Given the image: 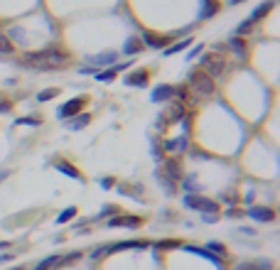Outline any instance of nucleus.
<instances>
[{
  "instance_id": "1",
  "label": "nucleus",
  "mask_w": 280,
  "mask_h": 270,
  "mask_svg": "<svg viewBox=\"0 0 280 270\" xmlns=\"http://www.w3.org/2000/svg\"><path fill=\"white\" fill-rule=\"evenodd\" d=\"M182 204H184V209L199 211V214H219V202H214L209 197H202V194H184Z\"/></svg>"
},
{
  "instance_id": "2",
  "label": "nucleus",
  "mask_w": 280,
  "mask_h": 270,
  "mask_svg": "<svg viewBox=\"0 0 280 270\" xmlns=\"http://www.w3.org/2000/svg\"><path fill=\"white\" fill-rule=\"evenodd\" d=\"M187 81L194 86L196 93H202V96H209V93H214L216 89V84H214V79L204 71V69H196V71H190L187 74Z\"/></svg>"
},
{
  "instance_id": "3",
  "label": "nucleus",
  "mask_w": 280,
  "mask_h": 270,
  "mask_svg": "<svg viewBox=\"0 0 280 270\" xmlns=\"http://www.w3.org/2000/svg\"><path fill=\"white\" fill-rule=\"evenodd\" d=\"M113 64H118V52H113V49L98 52V54H86V66H94V69H111Z\"/></svg>"
},
{
  "instance_id": "4",
  "label": "nucleus",
  "mask_w": 280,
  "mask_h": 270,
  "mask_svg": "<svg viewBox=\"0 0 280 270\" xmlns=\"http://www.w3.org/2000/svg\"><path fill=\"white\" fill-rule=\"evenodd\" d=\"M142 219L136 214H116L106 221V229H140Z\"/></svg>"
},
{
  "instance_id": "5",
  "label": "nucleus",
  "mask_w": 280,
  "mask_h": 270,
  "mask_svg": "<svg viewBox=\"0 0 280 270\" xmlns=\"http://www.w3.org/2000/svg\"><path fill=\"white\" fill-rule=\"evenodd\" d=\"M123 84L130 89H145L150 84V71L148 69H130L123 74Z\"/></svg>"
},
{
  "instance_id": "6",
  "label": "nucleus",
  "mask_w": 280,
  "mask_h": 270,
  "mask_svg": "<svg viewBox=\"0 0 280 270\" xmlns=\"http://www.w3.org/2000/svg\"><path fill=\"white\" fill-rule=\"evenodd\" d=\"M86 103L84 96H76V98H72V101H66V103H62L59 108H56V118L59 120H69L74 118L76 113H82V106Z\"/></svg>"
},
{
  "instance_id": "7",
  "label": "nucleus",
  "mask_w": 280,
  "mask_h": 270,
  "mask_svg": "<svg viewBox=\"0 0 280 270\" xmlns=\"http://www.w3.org/2000/svg\"><path fill=\"white\" fill-rule=\"evenodd\" d=\"M246 216L253 219L256 224H273L276 221V211L270 209V207H256V204H251L248 211H246Z\"/></svg>"
},
{
  "instance_id": "8",
  "label": "nucleus",
  "mask_w": 280,
  "mask_h": 270,
  "mask_svg": "<svg viewBox=\"0 0 280 270\" xmlns=\"http://www.w3.org/2000/svg\"><path fill=\"white\" fill-rule=\"evenodd\" d=\"M150 101L152 103H172L174 101V86L172 84H158L150 91Z\"/></svg>"
},
{
  "instance_id": "9",
  "label": "nucleus",
  "mask_w": 280,
  "mask_h": 270,
  "mask_svg": "<svg viewBox=\"0 0 280 270\" xmlns=\"http://www.w3.org/2000/svg\"><path fill=\"white\" fill-rule=\"evenodd\" d=\"M140 39H142V44L145 47H150V49H165L170 44V37L168 34H155V32L145 30L140 34Z\"/></svg>"
},
{
  "instance_id": "10",
  "label": "nucleus",
  "mask_w": 280,
  "mask_h": 270,
  "mask_svg": "<svg viewBox=\"0 0 280 270\" xmlns=\"http://www.w3.org/2000/svg\"><path fill=\"white\" fill-rule=\"evenodd\" d=\"M54 170L59 172V175H64V177H69V180H74V182H82V180H84V175L79 172V167H74L69 160H56V162H54Z\"/></svg>"
},
{
  "instance_id": "11",
  "label": "nucleus",
  "mask_w": 280,
  "mask_h": 270,
  "mask_svg": "<svg viewBox=\"0 0 280 270\" xmlns=\"http://www.w3.org/2000/svg\"><path fill=\"white\" fill-rule=\"evenodd\" d=\"M184 253H192V256H199V258H204V261H209V263H214L216 268H222V258L219 256H214V253H209L206 248H199V246H180Z\"/></svg>"
},
{
  "instance_id": "12",
  "label": "nucleus",
  "mask_w": 280,
  "mask_h": 270,
  "mask_svg": "<svg viewBox=\"0 0 280 270\" xmlns=\"http://www.w3.org/2000/svg\"><path fill=\"white\" fill-rule=\"evenodd\" d=\"M219 10H222V2H219V0H202L196 17H199V20H212Z\"/></svg>"
},
{
  "instance_id": "13",
  "label": "nucleus",
  "mask_w": 280,
  "mask_h": 270,
  "mask_svg": "<svg viewBox=\"0 0 280 270\" xmlns=\"http://www.w3.org/2000/svg\"><path fill=\"white\" fill-rule=\"evenodd\" d=\"M160 148L165 152H184L190 148V138L182 133L180 138H172V140H165V143H160Z\"/></svg>"
},
{
  "instance_id": "14",
  "label": "nucleus",
  "mask_w": 280,
  "mask_h": 270,
  "mask_svg": "<svg viewBox=\"0 0 280 270\" xmlns=\"http://www.w3.org/2000/svg\"><path fill=\"white\" fill-rule=\"evenodd\" d=\"M190 44H194V37L190 34V37H184V39H177V42H172L170 47L162 49V57H174V54H180V52H184Z\"/></svg>"
},
{
  "instance_id": "15",
  "label": "nucleus",
  "mask_w": 280,
  "mask_h": 270,
  "mask_svg": "<svg viewBox=\"0 0 280 270\" xmlns=\"http://www.w3.org/2000/svg\"><path fill=\"white\" fill-rule=\"evenodd\" d=\"M145 49V44H142V39H140L138 34H130L128 39H126V44H123V54L126 57H136Z\"/></svg>"
},
{
  "instance_id": "16",
  "label": "nucleus",
  "mask_w": 280,
  "mask_h": 270,
  "mask_svg": "<svg viewBox=\"0 0 280 270\" xmlns=\"http://www.w3.org/2000/svg\"><path fill=\"white\" fill-rule=\"evenodd\" d=\"M226 49H231L238 59H244V57H246V39H244V37L231 34V37H228V42H226Z\"/></svg>"
},
{
  "instance_id": "17",
  "label": "nucleus",
  "mask_w": 280,
  "mask_h": 270,
  "mask_svg": "<svg viewBox=\"0 0 280 270\" xmlns=\"http://www.w3.org/2000/svg\"><path fill=\"white\" fill-rule=\"evenodd\" d=\"M130 248H150V241H120L108 246V253H118V251H130Z\"/></svg>"
},
{
  "instance_id": "18",
  "label": "nucleus",
  "mask_w": 280,
  "mask_h": 270,
  "mask_svg": "<svg viewBox=\"0 0 280 270\" xmlns=\"http://www.w3.org/2000/svg\"><path fill=\"white\" fill-rule=\"evenodd\" d=\"M273 5H276V0H266V2H260L258 7H253V12L248 15V22H253V25H256L258 20H263V17L273 10Z\"/></svg>"
},
{
  "instance_id": "19",
  "label": "nucleus",
  "mask_w": 280,
  "mask_h": 270,
  "mask_svg": "<svg viewBox=\"0 0 280 270\" xmlns=\"http://www.w3.org/2000/svg\"><path fill=\"white\" fill-rule=\"evenodd\" d=\"M88 123H91V116H88V113H76L74 118H69L64 125H66L72 133H79V130H84Z\"/></svg>"
},
{
  "instance_id": "20",
  "label": "nucleus",
  "mask_w": 280,
  "mask_h": 270,
  "mask_svg": "<svg viewBox=\"0 0 280 270\" xmlns=\"http://www.w3.org/2000/svg\"><path fill=\"white\" fill-rule=\"evenodd\" d=\"M165 162V175H168L172 182L182 180V170H180V162L177 160H162Z\"/></svg>"
},
{
  "instance_id": "21",
  "label": "nucleus",
  "mask_w": 280,
  "mask_h": 270,
  "mask_svg": "<svg viewBox=\"0 0 280 270\" xmlns=\"http://www.w3.org/2000/svg\"><path fill=\"white\" fill-rule=\"evenodd\" d=\"M180 189H182L184 194H199V192H202V184H199L194 177H182V180H180Z\"/></svg>"
},
{
  "instance_id": "22",
  "label": "nucleus",
  "mask_w": 280,
  "mask_h": 270,
  "mask_svg": "<svg viewBox=\"0 0 280 270\" xmlns=\"http://www.w3.org/2000/svg\"><path fill=\"white\" fill-rule=\"evenodd\" d=\"M204 248H206L209 253H214V256H219L222 261H224L226 256H228V251H226V246H224V243H219V241H206V243H204Z\"/></svg>"
},
{
  "instance_id": "23",
  "label": "nucleus",
  "mask_w": 280,
  "mask_h": 270,
  "mask_svg": "<svg viewBox=\"0 0 280 270\" xmlns=\"http://www.w3.org/2000/svg\"><path fill=\"white\" fill-rule=\"evenodd\" d=\"M72 219H76V207H66L64 211H59V216L54 219L56 226H66Z\"/></svg>"
},
{
  "instance_id": "24",
  "label": "nucleus",
  "mask_w": 280,
  "mask_h": 270,
  "mask_svg": "<svg viewBox=\"0 0 280 270\" xmlns=\"http://www.w3.org/2000/svg\"><path fill=\"white\" fill-rule=\"evenodd\" d=\"M106 256H108V246L101 243V246H96V248L88 253V261H91V263H98V261H104Z\"/></svg>"
},
{
  "instance_id": "25",
  "label": "nucleus",
  "mask_w": 280,
  "mask_h": 270,
  "mask_svg": "<svg viewBox=\"0 0 280 270\" xmlns=\"http://www.w3.org/2000/svg\"><path fill=\"white\" fill-rule=\"evenodd\" d=\"M94 76H96V81H101V84H111V81H116V71H113V69H98Z\"/></svg>"
},
{
  "instance_id": "26",
  "label": "nucleus",
  "mask_w": 280,
  "mask_h": 270,
  "mask_svg": "<svg viewBox=\"0 0 280 270\" xmlns=\"http://www.w3.org/2000/svg\"><path fill=\"white\" fill-rule=\"evenodd\" d=\"M15 52V44L10 42V37L8 34H2L0 32V54H12Z\"/></svg>"
},
{
  "instance_id": "27",
  "label": "nucleus",
  "mask_w": 280,
  "mask_h": 270,
  "mask_svg": "<svg viewBox=\"0 0 280 270\" xmlns=\"http://www.w3.org/2000/svg\"><path fill=\"white\" fill-rule=\"evenodd\" d=\"M56 261H59V256H47V258H42L34 270H50V268H56Z\"/></svg>"
},
{
  "instance_id": "28",
  "label": "nucleus",
  "mask_w": 280,
  "mask_h": 270,
  "mask_svg": "<svg viewBox=\"0 0 280 270\" xmlns=\"http://www.w3.org/2000/svg\"><path fill=\"white\" fill-rule=\"evenodd\" d=\"M15 125H30V128H40V125H42V118H37V116H22V118L15 120Z\"/></svg>"
},
{
  "instance_id": "29",
  "label": "nucleus",
  "mask_w": 280,
  "mask_h": 270,
  "mask_svg": "<svg viewBox=\"0 0 280 270\" xmlns=\"http://www.w3.org/2000/svg\"><path fill=\"white\" fill-rule=\"evenodd\" d=\"M59 96V89H44L37 93V103H47V101H52Z\"/></svg>"
},
{
  "instance_id": "30",
  "label": "nucleus",
  "mask_w": 280,
  "mask_h": 270,
  "mask_svg": "<svg viewBox=\"0 0 280 270\" xmlns=\"http://www.w3.org/2000/svg\"><path fill=\"white\" fill-rule=\"evenodd\" d=\"M8 37H12V39H18L22 47H28V37H25L22 27H10V30H8Z\"/></svg>"
},
{
  "instance_id": "31",
  "label": "nucleus",
  "mask_w": 280,
  "mask_h": 270,
  "mask_svg": "<svg viewBox=\"0 0 280 270\" xmlns=\"http://www.w3.org/2000/svg\"><path fill=\"white\" fill-rule=\"evenodd\" d=\"M248 270H273L270 261H248Z\"/></svg>"
},
{
  "instance_id": "32",
  "label": "nucleus",
  "mask_w": 280,
  "mask_h": 270,
  "mask_svg": "<svg viewBox=\"0 0 280 270\" xmlns=\"http://www.w3.org/2000/svg\"><path fill=\"white\" fill-rule=\"evenodd\" d=\"M251 30H253V22H248V20H244V22H241V25H238V27L234 30V34H236V37H246V34H248Z\"/></svg>"
},
{
  "instance_id": "33",
  "label": "nucleus",
  "mask_w": 280,
  "mask_h": 270,
  "mask_svg": "<svg viewBox=\"0 0 280 270\" xmlns=\"http://www.w3.org/2000/svg\"><path fill=\"white\" fill-rule=\"evenodd\" d=\"M116 214H118V209H116V207H104V209L98 211L91 221H101V219H106V216H116Z\"/></svg>"
},
{
  "instance_id": "34",
  "label": "nucleus",
  "mask_w": 280,
  "mask_h": 270,
  "mask_svg": "<svg viewBox=\"0 0 280 270\" xmlns=\"http://www.w3.org/2000/svg\"><path fill=\"white\" fill-rule=\"evenodd\" d=\"M168 125H170L168 116H162V113H160V116H158V118H155V130H158V133H162V130H165V128H168Z\"/></svg>"
},
{
  "instance_id": "35",
  "label": "nucleus",
  "mask_w": 280,
  "mask_h": 270,
  "mask_svg": "<svg viewBox=\"0 0 280 270\" xmlns=\"http://www.w3.org/2000/svg\"><path fill=\"white\" fill-rule=\"evenodd\" d=\"M98 187H101L104 192H108V189L116 187V180H113V177H101V180H98Z\"/></svg>"
},
{
  "instance_id": "36",
  "label": "nucleus",
  "mask_w": 280,
  "mask_h": 270,
  "mask_svg": "<svg viewBox=\"0 0 280 270\" xmlns=\"http://www.w3.org/2000/svg\"><path fill=\"white\" fill-rule=\"evenodd\" d=\"M202 49H204V44H194V47H192V49H190V52H187V57H184V59H187V61L196 59V57H199V54H202Z\"/></svg>"
},
{
  "instance_id": "37",
  "label": "nucleus",
  "mask_w": 280,
  "mask_h": 270,
  "mask_svg": "<svg viewBox=\"0 0 280 270\" xmlns=\"http://www.w3.org/2000/svg\"><path fill=\"white\" fill-rule=\"evenodd\" d=\"M155 246H158V248H180L182 243H177L174 239H170V241H158Z\"/></svg>"
},
{
  "instance_id": "38",
  "label": "nucleus",
  "mask_w": 280,
  "mask_h": 270,
  "mask_svg": "<svg viewBox=\"0 0 280 270\" xmlns=\"http://www.w3.org/2000/svg\"><path fill=\"white\" fill-rule=\"evenodd\" d=\"M236 231H238V234H244V236H258V231H256L253 226H238Z\"/></svg>"
},
{
  "instance_id": "39",
  "label": "nucleus",
  "mask_w": 280,
  "mask_h": 270,
  "mask_svg": "<svg viewBox=\"0 0 280 270\" xmlns=\"http://www.w3.org/2000/svg\"><path fill=\"white\" fill-rule=\"evenodd\" d=\"M219 219H222L219 214H202V221H204V224H216Z\"/></svg>"
},
{
  "instance_id": "40",
  "label": "nucleus",
  "mask_w": 280,
  "mask_h": 270,
  "mask_svg": "<svg viewBox=\"0 0 280 270\" xmlns=\"http://www.w3.org/2000/svg\"><path fill=\"white\" fill-rule=\"evenodd\" d=\"M130 66H133V61H123V64H113L111 69L116 71V74H118V71H128Z\"/></svg>"
},
{
  "instance_id": "41",
  "label": "nucleus",
  "mask_w": 280,
  "mask_h": 270,
  "mask_svg": "<svg viewBox=\"0 0 280 270\" xmlns=\"http://www.w3.org/2000/svg\"><path fill=\"white\" fill-rule=\"evenodd\" d=\"M96 71H98V69H94V66H79V74H82V76H94Z\"/></svg>"
},
{
  "instance_id": "42",
  "label": "nucleus",
  "mask_w": 280,
  "mask_h": 270,
  "mask_svg": "<svg viewBox=\"0 0 280 270\" xmlns=\"http://www.w3.org/2000/svg\"><path fill=\"white\" fill-rule=\"evenodd\" d=\"M224 216L226 219H238V216H244V209H228Z\"/></svg>"
},
{
  "instance_id": "43",
  "label": "nucleus",
  "mask_w": 280,
  "mask_h": 270,
  "mask_svg": "<svg viewBox=\"0 0 280 270\" xmlns=\"http://www.w3.org/2000/svg\"><path fill=\"white\" fill-rule=\"evenodd\" d=\"M10 111H12V103H10V101H2V98H0V113H10Z\"/></svg>"
},
{
  "instance_id": "44",
  "label": "nucleus",
  "mask_w": 280,
  "mask_h": 270,
  "mask_svg": "<svg viewBox=\"0 0 280 270\" xmlns=\"http://www.w3.org/2000/svg\"><path fill=\"white\" fill-rule=\"evenodd\" d=\"M10 261H15L12 253H0V266H5V263H10Z\"/></svg>"
},
{
  "instance_id": "45",
  "label": "nucleus",
  "mask_w": 280,
  "mask_h": 270,
  "mask_svg": "<svg viewBox=\"0 0 280 270\" xmlns=\"http://www.w3.org/2000/svg\"><path fill=\"white\" fill-rule=\"evenodd\" d=\"M8 246H10V241H0V251H2V248H8Z\"/></svg>"
},
{
  "instance_id": "46",
  "label": "nucleus",
  "mask_w": 280,
  "mask_h": 270,
  "mask_svg": "<svg viewBox=\"0 0 280 270\" xmlns=\"http://www.w3.org/2000/svg\"><path fill=\"white\" fill-rule=\"evenodd\" d=\"M5 177H8V172H5V170H0V180H5Z\"/></svg>"
},
{
  "instance_id": "47",
  "label": "nucleus",
  "mask_w": 280,
  "mask_h": 270,
  "mask_svg": "<svg viewBox=\"0 0 280 270\" xmlns=\"http://www.w3.org/2000/svg\"><path fill=\"white\" fill-rule=\"evenodd\" d=\"M228 2H231V5H238V2H244V0H228Z\"/></svg>"
},
{
  "instance_id": "48",
  "label": "nucleus",
  "mask_w": 280,
  "mask_h": 270,
  "mask_svg": "<svg viewBox=\"0 0 280 270\" xmlns=\"http://www.w3.org/2000/svg\"><path fill=\"white\" fill-rule=\"evenodd\" d=\"M10 270H22V266H18V268H10Z\"/></svg>"
}]
</instances>
